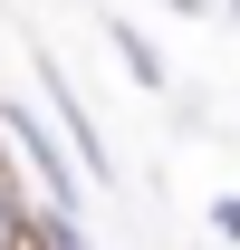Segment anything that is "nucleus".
<instances>
[{
  "mask_svg": "<svg viewBox=\"0 0 240 250\" xmlns=\"http://www.w3.org/2000/svg\"><path fill=\"white\" fill-rule=\"evenodd\" d=\"M211 231H221V241H240V192H221V202H211Z\"/></svg>",
  "mask_w": 240,
  "mask_h": 250,
  "instance_id": "obj_4",
  "label": "nucleus"
},
{
  "mask_svg": "<svg viewBox=\"0 0 240 250\" xmlns=\"http://www.w3.org/2000/svg\"><path fill=\"white\" fill-rule=\"evenodd\" d=\"M106 39H116V58H125V77H135V87H163V58H154V39H144V29H125V20H116Z\"/></svg>",
  "mask_w": 240,
  "mask_h": 250,
  "instance_id": "obj_3",
  "label": "nucleus"
},
{
  "mask_svg": "<svg viewBox=\"0 0 240 250\" xmlns=\"http://www.w3.org/2000/svg\"><path fill=\"white\" fill-rule=\"evenodd\" d=\"M39 77H48V116H58V135H67V154H77V173H96V183H106L116 164H106V135H96V116L77 106V87H67V67H39Z\"/></svg>",
  "mask_w": 240,
  "mask_h": 250,
  "instance_id": "obj_2",
  "label": "nucleus"
},
{
  "mask_svg": "<svg viewBox=\"0 0 240 250\" xmlns=\"http://www.w3.org/2000/svg\"><path fill=\"white\" fill-rule=\"evenodd\" d=\"M221 20H231V29H240V0H231V10H221Z\"/></svg>",
  "mask_w": 240,
  "mask_h": 250,
  "instance_id": "obj_5",
  "label": "nucleus"
},
{
  "mask_svg": "<svg viewBox=\"0 0 240 250\" xmlns=\"http://www.w3.org/2000/svg\"><path fill=\"white\" fill-rule=\"evenodd\" d=\"M0 135H10V154H29V173L48 183V202H58L67 221H77V173H67V154H58V135L39 116H20V106H0Z\"/></svg>",
  "mask_w": 240,
  "mask_h": 250,
  "instance_id": "obj_1",
  "label": "nucleus"
}]
</instances>
